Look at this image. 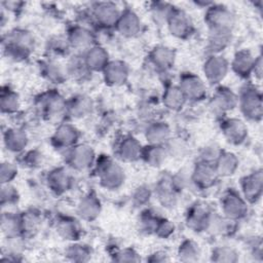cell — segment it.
Returning a JSON list of instances; mask_svg holds the SVG:
<instances>
[{"instance_id": "1", "label": "cell", "mask_w": 263, "mask_h": 263, "mask_svg": "<svg viewBox=\"0 0 263 263\" xmlns=\"http://www.w3.org/2000/svg\"><path fill=\"white\" fill-rule=\"evenodd\" d=\"M204 22L210 34H231L235 15L227 6L213 3L206 8Z\"/></svg>"}, {"instance_id": "2", "label": "cell", "mask_w": 263, "mask_h": 263, "mask_svg": "<svg viewBox=\"0 0 263 263\" xmlns=\"http://www.w3.org/2000/svg\"><path fill=\"white\" fill-rule=\"evenodd\" d=\"M97 177L100 184L108 190H116L120 188L125 181L123 168L109 156H103L98 160Z\"/></svg>"}, {"instance_id": "3", "label": "cell", "mask_w": 263, "mask_h": 263, "mask_svg": "<svg viewBox=\"0 0 263 263\" xmlns=\"http://www.w3.org/2000/svg\"><path fill=\"white\" fill-rule=\"evenodd\" d=\"M34 44L33 36L24 29H14L7 34L4 40V48L7 54L14 60L26 59Z\"/></svg>"}, {"instance_id": "4", "label": "cell", "mask_w": 263, "mask_h": 263, "mask_svg": "<svg viewBox=\"0 0 263 263\" xmlns=\"http://www.w3.org/2000/svg\"><path fill=\"white\" fill-rule=\"evenodd\" d=\"M246 118L260 120L262 117V96L254 86H246L239 97L237 104Z\"/></svg>"}, {"instance_id": "5", "label": "cell", "mask_w": 263, "mask_h": 263, "mask_svg": "<svg viewBox=\"0 0 263 263\" xmlns=\"http://www.w3.org/2000/svg\"><path fill=\"white\" fill-rule=\"evenodd\" d=\"M221 209L226 219L236 221L248 214L247 200L236 191L229 190L221 198Z\"/></svg>"}, {"instance_id": "6", "label": "cell", "mask_w": 263, "mask_h": 263, "mask_svg": "<svg viewBox=\"0 0 263 263\" xmlns=\"http://www.w3.org/2000/svg\"><path fill=\"white\" fill-rule=\"evenodd\" d=\"M66 161L76 171H84L89 168L96 160L93 149L86 144H77L68 149Z\"/></svg>"}, {"instance_id": "7", "label": "cell", "mask_w": 263, "mask_h": 263, "mask_svg": "<svg viewBox=\"0 0 263 263\" xmlns=\"http://www.w3.org/2000/svg\"><path fill=\"white\" fill-rule=\"evenodd\" d=\"M166 25L171 34L180 39L190 37L193 32V23L191 18L185 11L177 7H174L171 11Z\"/></svg>"}, {"instance_id": "8", "label": "cell", "mask_w": 263, "mask_h": 263, "mask_svg": "<svg viewBox=\"0 0 263 263\" xmlns=\"http://www.w3.org/2000/svg\"><path fill=\"white\" fill-rule=\"evenodd\" d=\"M40 111L49 118H55L67 113V102L54 90H49L40 96L38 99Z\"/></svg>"}, {"instance_id": "9", "label": "cell", "mask_w": 263, "mask_h": 263, "mask_svg": "<svg viewBox=\"0 0 263 263\" xmlns=\"http://www.w3.org/2000/svg\"><path fill=\"white\" fill-rule=\"evenodd\" d=\"M186 100L200 101L206 95V87L204 82L193 73H183L180 76L179 85Z\"/></svg>"}, {"instance_id": "10", "label": "cell", "mask_w": 263, "mask_h": 263, "mask_svg": "<svg viewBox=\"0 0 263 263\" xmlns=\"http://www.w3.org/2000/svg\"><path fill=\"white\" fill-rule=\"evenodd\" d=\"M229 64L220 54H211L203 64V73L206 80L212 84L220 83L227 75Z\"/></svg>"}, {"instance_id": "11", "label": "cell", "mask_w": 263, "mask_h": 263, "mask_svg": "<svg viewBox=\"0 0 263 263\" xmlns=\"http://www.w3.org/2000/svg\"><path fill=\"white\" fill-rule=\"evenodd\" d=\"M91 13L98 25L106 28H115L121 10L113 2H97L92 6Z\"/></svg>"}, {"instance_id": "12", "label": "cell", "mask_w": 263, "mask_h": 263, "mask_svg": "<svg viewBox=\"0 0 263 263\" xmlns=\"http://www.w3.org/2000/svg\"><path fill=\"white\" fill-rule=\"evenodd\" d=\"M218 177L214 163L200 160L192 171L190 180L196 187L206 189L215 185Z\"/></svg>"}, {"instance_id": "13", "label": "cell", "mask_w": 263, "mask_h": 263, "mask_svg": "<svg viewBox=\"0 0 263 263\" xmlns=\"http://www.w3.org/2000/svg\"><path fill=\"white\" fill-rule=\"evenodd\" d=\"M115 28L124 37H135L141 32L142 23L139 15L133 9L125 8L121 10Z\"/></svg>"}, {"instance_id": "14", "label": "cell", "mask_w": 263, "mask_h": 263, "mask_svg": "<svg viewBox=\"0 0 263 263\" xmlns=\"http://www.w3.org/2000/svg\"><path fill=\"white\" fill-rule=\"evenodd\" d=\"M213 215L203 204L193 205L187 213L186 222L189 228L196 232L205 231L210 228Z\"/></svg>"}, {"instance_id": "15", "label": "cell", "mask_w": 263, "mask_h": 263, "mask_svg": "<svg viewBox=\"0 0 263 263\" xmlns=\"http://www.w3.org/2000/svg\"><path fill=\"white\" fill-rule=\"evenodd\" d=\"M67 40L71 47L84 52L95 46V36L92 32L79 25L73 26L69 30Z\"/></svg>"}, {"instance_id": "16", "label": "cell", "mask_w": 263, "mask_h": 263, "mask_svg": "<svg viewBox=\"0 0 263 263\" xmlns=\"http://www.w3.org/2000/svg\"><path fill=\"white\" fill-rule=\"evenodd\" d=\"M238 104V97L228 87L220 86L216 89L211 101V107L217 113L233 110Z\"/></svg>"}, {"instance_id": "17", "label": "cell", "mask_w": 263, "mask_h": 263, "mask_svg": "<svg viewBox=\"0 0 263 263\" xmlns=\"http://www.w3.org/2000/svg\"><path fill=\"white\" fill-rule=\"evenodd\" d=\"M222 133L227 142L233 145H239L245 142L248 137V127L237 118H228L222 122Z\"/></svg>"}, {"instance_id": "18", "label": "cell", "mask_w": 263, "mask_h": 263, "mask_svg": "<svg viewBox=\"0 0 263 263\" xmlns=\"http://www.w3.org/2000/svg\"><path fill=\"white\" fill-rule=\"evenodd\" d=\"M79 139V130L70 123L60 124L52 135V144L58 148L70 149L77 145Z\"/></svg>"}, {"instance_id": "19", "label": "cell", "mask_w": 263, "mask_h": 263, "mask_svg": "<svg viewBox=\"0 0 263 263\" xmlns=\"http://www.w3.org/2000/svg\"><path fill=\"white\" fill-rule=\"evenodd\" d=\"M243 198L250 202H256L262 194V172L256 171L241 180Z\"/></svg>"}, {"instance_id": "20", "label": "cell", "mask_w": 263, "mask_h": 263, "mask_svg": "<svg viewBox=\"0 0 263 263\" xmlns=\"http://www.w3.org/2000/svg\"><path fill=\"white\" fill-rule=\"evenodd\" d=\"M105 82L112 86L123 84L128 77V67L121 61H110L103 70Z\"/></svg>"}, {"instance_id": "21", "label": "cell", "mask_w": 263, "mask_h": 263, "mask_svg": "<svg viewBox=\"0 0 263 263\" xmlns=\"http://www.w3.org/2000/svg\"><path fill=\"white\" fill-rule=\"evenodd\" d=\"M83 60L87 69L90 72L91 71L103 72V70L106 68V66L110 62L107 50L104 47L98 46V45H95L88 50H86L84 52Z\"/></svg>"}, {"instance_id": "22", "label": "cell", "mask_w": 263, "mask_h": 263, "mask_svg": "<svg viewBox=\"0 0 263 263\" xmlns=\"http://www.w3.org/2000/svg\"><path fill=\"white\" fill-rule=\"evenodd\" d=\"M255 60L256 59L253 57L251 51L247 49L238 50L233 57L231 68L236 73V75L242 78H247L253 74Z\"/></svg>"}, {"instance_id": "23", "label": "cell", "mask_w": 263, "mask_h": 263, "mask_svg": "<svg viewBox=\"0 0 263 263\" xmlns=\"http://www.w3.org/2000/svg\"><path fill=\"white\" fill-rule=\"evenodd\" d=\"M3 143L8 151L18 153L26 148L28 144V136L26 132L21 128H7L3 133Z\"/></svg>"}, {"instance_id": "24", "label": "cell", "mask_w": 263, "mask_h": 263, "mask_svg": "<svg viewBox=\"0 0 263 263\" xmlns=\"http://www.w3.org/2000/svg\"><path fill=\"white\" fill-rule=\"evenodd\" d=\"M47 184L55 193H64L72 187L73 178L65 168H54L48 173Z\"/></svg>"}, {"instance_id": "25", "label": "cell", "mask_w": 263, "mask_h": 263, "mask_svg": "<svg viewBox=\"0 0 263 263\" xmlns=\"http://www.w3.org/2000/svg\"><path fill=\"white\" fill-rule=\"evenodd\" d=\"M143 147L134 137H125L118 145L117 155L123 161H135L141 158Z\"/></svg>"}, {"instance_id": "26", "label": "cell", "mask_w": 263, "mask_h": 263, "mask_svg": "<svg viewBox=\"0 0 263 263\" xmlns=\"http://www.w3.org/2000/svg\"><path fill=\"white\" fill-rule=\"evenodd\" d=\"M238 163V158L234 153L229 151H221L214 163V166L219 177H229L236 172Z\"/></svg>"}, {"instance_id": "27", "label": "cell", "mask_w": 263, "mask_h": 263, "mask_svg": "<svg viewBox=\"0 0 263 263\" xmlns=\"http://www.w3.org/2000/svg\"><path fill=\"white\" fill-rule=\"evenodd\" d=\"M149 59L155 68L165 71L174 65L175 52L167 46L159 45L153 48Z\"/></svg>"}, {"instance_id": "28", "label": "cell", "mask_w": 263, "mask_h": 263, "mask_svg": "<svg viewBox=\"0 0 263 263\" xmlns=\"http://www.w3.org/2000/svg\"><path fill=\"white\" fill-rule=\"evenodd\" d=\"M78 215L86 221L95 220L101 213V202L97 196L87 194L83 196L77 205Z\"/></svg>"}, {"instance_id": "29", "label": "cell", "mask_w": 263, "mask_h": 263, "mask_svg": "<svg viewBox=\"0 0 263 263\" xmlns=\"http://www.w3.org/2000/svg\"><path fill=\"white\" fill-rule=\"evenodd\" d=\"M146 139L152 145H162L167 142L171 137L170 126L162 121L151 123L146 130Z\"/></svg>"}, {"instance_id": "30", "label": "cell", "mask_w": 263, "mask_h": 263, "mask_svg": "<svg viewBox=\"0 0 263 263\" xmlns=\"http://www.w3.org/2000/svg\"><path fill=\"white\" fill-rule=\"evenodd\" d=\"M162 101L167 109L178 111L182 109L187 100L178 85H170L163 91Z\"/></svg>"}, {"instance_id": "31", "label": "cell", "mask_w": 263, "mask_h": 263, "mask_svg": "<svg viewBox=\"0 0 263 263\" xmlns=\"http://www.w3.org/2000/svg\"><path fill=\"white\" fill-rule=\"evenodd\" d=\"M166 156H167L166 149H164L162 145H152V144H150L149 147L143 148L142 154H141V158H143L146 163L155 167L162 165V163L166 159Z\"/></svg>"}, {"instance_id": "32", "label": "cell", "mask_w": 263, "mask_h": 263, "mask_svg": "<svg viewBox=\"0 0 263 263\" xmlns=\"http://www.w3.org/2000/svg\"><path fill=\"white\" fill-rule=\"evenodd\" d=\"M92 108L91 101L88 97L84 95L76 96L72 99V101L67 103V113H70L73 117L81 118L90 113Z\"/></svg>"}, {"instance_id": "33", "label": "cell", "mask_w": 263, "mask_h": 263, "mask_svg": "<svg viewBox=\"0 0 263 263\" xmlns=\"http://www.w3.org/2000/svg\"><path fill=\"white\" fill-rule=\"evenodd\" d=\"M21 106L18 95L11 88L2 87L0 95V107L3 114H13Z\"/></svg>"}, {"instance_id": "34", "label": "cell", "mask_w": 263, "mask_h": 263, "mask_svg": "<svg viewBox=\"0 0 263 263\" xmlns=\"http://www.w3.org/2000/svg\"><path fill=\"white\" fill-rule=\"evenodd\" d=\"M42 73L43 76L52 81L53 83H61L64 81L68 74V69L66 67H63L60 63L57 61H47L42 64Z\"/></svg>"}, {"instance_id": "35", "label": "cell", "mask_w": 263, "mask_h": 263, "mask_svg": "<svg viewBox=\"0 0 263 263\" xmlns=\"http://www.w3.org/2000/svg\"><path fill=\"white\" fill-rule=\"evenodd\" d=\"M200 248L199 246L190 239H186L184 240L180 247H179V251H178V256L180 258L181 261L184 262H194L197 261L200 257Z\"/></svg>"}, {"instance_id": "36", "label": "cell", "mask_w": 263, "mask_h": 263, "mask_svg": "<svg viewBox=\"0 0 263 263\" xmlns=\"http://www.w3.org/2000/svg\"><path fill=\"white\" fill-rule=\"evenodd\" d=\"M59 233L68 239H76L80 234V226L77 221L66 218L60 221V223L57 226Z\"/></svg>"}, {"instance_id": "37", "label": "cell", "mask_w": 263, "mask_h": 263, "mask_svg": "<svg viewBox=\"0 0 263 263\" xmlns=\"http://www.w3.org/2000/svg\"><path fill=\"white\" fill-rule=\"evenodd\" d=\"M20 198L17 190L10 184H2L1 188V204L2 206H11L17 203Z\"/></svg>"}, {"instance_id": "38", "label": "cell", "mask_w": 263, "mask_h": 263, "mask_svg": "<svg viewBox=\"0 0 263 263\" xmlns=\"http://www.w3.org/2000/svg\"><path fill=\"white\" fill-rule=\"evenodd\" d=\"M174 6L166 2H154L152 3L151 10L153 17L156 18L158 22H163L166 24V21L171 14V11L173 10Z\"/></svg>"}, {"instance_id": "39", "label": "cell", "mask_w": 263, "mask_h": 263, "mask_svg": "<svg viewBox=\"0 0 263 263\" xmlns=\"http://www.w3.org/2000/svg\"><path fill=\"white\" fill-rule=\"evenodd\" d=\"M213 260L217 262H234L237 260L236 252L228 247H219L213 251Z\"/></svg>"}, {"instance_id": "40", "label": "cell", "mask_w": 263, "mask_h": 263, "mask_svg": "<svg viewBox=\"0 0 263 263\" xmlns=\"http://www.w3.org/2000/svg\"><path fill=\"white\" fill-rule=\"evenodd\" d=\"M17 167L10 161H3L0 168L1 184H10V182L16 177Z\"/></svg>"}, {"instance_id": "41", "label": "cell", "mask_w": 263, "mask_h": 263, "mask_svg": "<svg viewBox=\"0 0 263 263\" xmlns=\"http://www.w3.org/2000/svg\"><path fill=\"white\" fill-rule=\"evenodd\" d=\"M67 254L70 257H72V259L75 261H85L87 260L86 257L90 255V251L86 246L75 243L70 246V248L67 251Z\"/></svg>"}, {"instance_id": "42", "label": "cell", "mask_w": 263, "mask_h": 263, "mask_svg": "<svg viewBox=\"0 0 263 263\" xmlns=\"http://www.w3.org/2000/svg\"><path fill=\"white\" fill-rule=\"evenodd\" d=\"M175 231V226L174 224L167 220V219H160L154 233L157 234L160 237H168L171 234H173Z\"/></svg>"}, {"instance_id": "43", "label": "cell", "mask_w": 263, "mask_h": 263, "mask_svg": "<svg viewBox=\"0 0 263 263\" xmlns=\"http://www.w3.org/2000/svg\"><path fill=\"white\" fill-rule=\"evenodd\" d=\"M116 261H139L140 258L138 257V254L133 250V249H124V250H121L119 251L117 254H116V258H115Z\"/></svg>"}, {"instance_id": "44", "label": "cell", "mask_w": 263, "mask_h": 263, "mask_svg": "<svg viewBox=\"0 0 263 263\" xmlns=\"http://www.w3.org/2000/svg\"><path fill=\"white\" fill-rule=\"evenodd\" d=\"M149 261H152V262H165V261H168L170 258L167 257V254L164 253V252H156L154 254L151 255V258L148 259Z\"/></svg>"}]
</instances>
